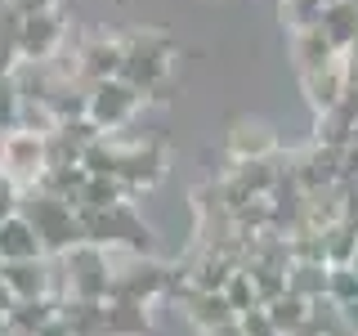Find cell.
<instances>
[{
    "mask_svg": "<svg viewBox=\"0 0 358 336\" xmlns=\"http://www.w3.org/2000/svg\"><path fill=\"white\" fill-rule=\"evenodd\" d=\"M318 27L336 50H350L358 41V0H336V5H327L322 18H318Z\"/></svg>",
    "mask_w": 358,
    "mask_h": 336,
    "instance_id": "2e32d148",
    "label": "cell"
},
{
    "mask_svg": "<svg viewBox=\"0 0 358 336\" xmlns=\"http://www.w3.org/2000/svg\"><path fill=\"white\" fill-rule=\"evenodd\" d=\"M238 323H242V332H246V336H282V332L273 328V318H268V309H264V305H255V309L238 314Z\"/></svg>",
    "mask_w": 358,
    "mask_h": 336,
    "instance_id": "484cf974",
    "label": "cell"
},
{
    "mask_svg": "<svg viewBox=\"0 0 358 336\" xmlns=\"http://www.w3.org/2000/svg\"><path fill=\"white\" fill-rule=\"evenodd\" d=\"M175 269H166L162 260H139L121 274H112V287H108V300H139V305H152V300H166L175 287Z\"/></svg>",
    "mask_w": 358,
    "mask_h": 336,
    "instance_id": "8992f818",
    "label": "cell"
},
{
    "mask_svg": "<svg viewBox=\"0 0 358 336\" xmlns=\"http://www.w3.org/2000/svg\"><path fill=\"white\" fill-rule=\"evenodd\" d=\"M18 211L31 220L36 238L45 242V255H63V251H72L76 242H85L76 206L67 197H54V193H45V188H22Z\"/></svg>",
    "mask_w": 358,
    "mask_h": 336,
    "instance_id": "3957f363",
    "label": "cell"
},
{
    "mask_svg": "<svg viewBox=\"0 0 358 336\" xmlns=\"http://www.w3.org/2000/svg\"><path fill=\"white\" fill-rule=\"evenodd\" d=\"M287 291L305 300H322L327 296V260H291L287 265Z\"/></svg>",
    "mask_w": 358,
    "mask_h": 336,
    "instance_id": "e0dca14e",
    "label": "cell"
},
{
    "mask_svg": "<svg viewBox=\"0 0 358 336\" xmlns=\"http://www.w3.org/2000/svg\"><path fill=\"white\" fill-rule=\"evenodd\" d=\"M18 112H22V99L14 85V72H0V130L18 126Z\"/></svg>",
    "mask_w": 358,
    "mask_h": 336,
    "instance_id": "d4e9b609",
    "label": "cell"
},
{
    "mask_svg": "<svg viewBox=\"0 0 358 336\" xmlns=\"http://www.w3.org/2000/svg\"><path fill=\"white\" fill-rule=\"evenodd\" d=\"M103 336H152L148 305H139V300H103Z\"/></svg>",
    "mask_w": 358,
    "mask_h": 336,
    "instance_id": "5bb4252c",
    "label": "cell"
},
{
    "mask_svg": "<svg viewBox=\"0 0 358 336\" xmlns=\"http://www.w3.org/2000/svg\"><path fill=\"white\" fill-rule=\"evenodd\" d=\"M121 59H126V45L121 36H90L76 45L72 54V76L85 85L108 81V76H121Z\"/></svg>",
    "mask_w": 358,
    "mask_h": 336,
    "instance_id": "9c48e42d",
    "label": "cell"
},
{
    "mask_svg": "<svg viewBox=\"0 0 358 336\" xmlns=\"http://www.w3.org/2000/svg\"><path fill=\"white\" fill-rule=\"evenodd\" d=\"M121 202H130L126 184H121L117 175H90L81 197H76V206H90V211H108V206H121Z\"/></svg>",
    "mask_w": 358,
    "mask_h": 336,
    "instance_id": "ac0fdd59",
    "label": "cell"
},
{
    "mask_svg": "<svg viewBox=\"0 0 358 336\" xmlns=\"http://www.w3.org/2000/svg\"><path fill=\"white\" fill-rule=\"evenodd\" d=\"M18 14L0 0V72H14L18 67Z\"/></svg>",
    "mask_w": 358,
    "mask_h": 336,
    "instance_id": "7402d4cb",
    "label": "cell"
},
{
    "mask_svg": "<svg viewBox=\"0 0 358 336\" xmlns=\"http://www.w3.org/2000/svg\"><path fill=\"white\" fill-rule=\"evenodd\" d=\"M327 300L341 309L358 305V274L350 265H327Z\"/></svg>",
    "mask_w": 358,
    "mask_h": 336,
    "instance_id": "44dd1931",
    "label": "cell"
},
{
    "mask_svg": "<svg viewBox=\"0 0 358 336\" xmlns=\"http://www.w3.org/2000/svg\"><path fill=\"white\" fill-rule=\"evenodd\" d=\"M354 246H358V229L350 220H336V224L322 229V260H327V265H350Z\"/></svg>",
    "mask_w": 358,
    "mask_h": 336,
    "instance_id": "d6986e66",
    "label": "cell"
},
{
    "mask_svg": "<svg viewBox=\"0 0 358 336\" xmlns=\"http://www.w3.org/2000/svg\"><path fill=\"white\" fill-rule=\"evenodd\" d=\"M300 90H305L309 108L313 112H327L345 99V90H350V81H345V67H341V54H336L331 63L322 67H309V72H300Z\"/></svg>",
    "mask_w": 358,
    "mask_h": 336,
    "instance_id": "8fae6325",
    "label": "cell"
},
{
    "mask_svg": "<svg viewBox=\"0 0 358 336\" xmlns=\"http://www.w3.org/2000/svg\"><path fill=\"white\" fill-rule=\"evenodd\" d=\"M341 67H345V81H350V90L358 85V41L350 45V50H341Z\"/></svg>",
    "mask_w": 358,
    "mask_h": 336,
    "instance_id": "f1b7e54d",
    "label": "cell"
},
{
    "mask_svg": "<svg viewBox=\"0 0 358 336\" xmlns=\"http://www.w3.org/2000/svg\"><path fill=\"white\" fill-rule=\"evenodd\" d=\"M224 300L233 305V314H246V309H255V305H260V300H255V287H251V274H246L242 265L233 269V274H229V283H224Z\"/></svg>",
    "mask_w": 358,
    "mask_h": 336,
    "instance_id": "603a6c76",
    "label": "cell"
},
{
    "mask_svg": "<svg viewBox=\"0 0 358 336\" xmlns=\"http://www.w3.org/2000/svg\"><path fill=\"white\" fill-rule=\"evenodd\" d=\"M18 202H22V188L14 184V179H9L5 171H0V220H9L18 211Z\"/></svg>",
    "mask_w": 358,
    "mask_h": 336,
    "instance_id": "4316f807",
    "label": "cell"
},
{
    "mask_svg": "<svg viewBox=\"0 0 358 336\" xmlns=\"http://www.w3.org/2000/svg\"><path fill=\"white\" fill-rule=\"evenodd\" d=\"M336 45L322 36V27H300L291 31V59H296V72H309V67H322L336 59Z\"/></svg>",
    "mask_w": 358,
    "mask_h": 336,
    "instance_id": "9a60e30c",
    "label": "cell"
},
{
    "mask_svg": "<svg viewBox=\"0 0 358 336\" xmlns=\"http://www.w3.org/2000/svg\"><path fill=\"white\" fill-rule=\"evenodd\" d=\"M143 108V94L134 90L130 81L121 76H108V81H94L90 85V99H85V117L94 121L103 134H117L134 121V112Z\"/></svg>",
    "mask_w": 358,
    "mask_h": 336,
    "instance_id": "5b68a950",
    "label": "cell"
},
{
    "mask_svg": "<svg viewBox=\"0 0 358 336\" xmlns=\"http://www.w3.org/2000/svg\"><path fill=\"white\" fill-rule=\"evenodd\" d=\"M201 336H246V332H242V323L233 318V323H220V328H210V332H201Z\"/></svg>",
    "mask_w": 358,
    "mask_h": 336,
    "instance_id": "4dcf8cb0",
    "label": "cell"
},
{
    "mask_svg": "<svg viewBox=\"0 0 358 336\" xmlns=\"http://www.w3.org/2000/svg\"><path fill=\"white\" fill-rule=\"evenodd\" d=\"M45 255V242L36 238V229H31V220L14 211L9 220H0V265L9 260H41Z\"/></svg>",
    "mask_w": 358,
    "mask_h": 336,
    "instance_id": "4fadbf2b",
    "label": "cell"
},
{
    "mask_svg": "<svg viewBox=\"0 0 358 336\" xmlns=\"http://www.w3.org/2000/svg\"><path fill=\"white\" fill-rule=\"evenodd\" d=\"M121 45H126L121 81H130L139 94L162 99L166 81H171V67H175V41L162 36V31H130V36H121Z\"/></svg>",
    "mask_w": 358,
    "mask_h": 336,
    "instance_id": "7a4b0ae2",
    "label": "cell"
},
{
    "mask_svg": "<svg viewBox=\"0 0 358 336\" xmlns=\"http://www.w3.org/2000/svg\"><path fill=\"white\" fill-rule=\"evenodd\" d=\"M9 9H14L18 18H27V14H41V9H54L59 0H5Z\"/></svg>",
    "mask_w": 358,
    "mask_h": 336,
    "instance_id": "83f0119b",
    "label": "cell"
},
{
    "mask_svg": "<svg viewBox=\"0 0 358 336\" xmlns=\"http://www.w3.org/2000/svg\"><path fill=\"white\" fill-rule=\"evenodd\" d=\"M76 220H81V238L112 251V246H126L130 255H152L157 251V233L134 216L130 202L121 206H108V211H90V206H76Z\"/></svg>",
    "mask_w": 358,
    "mask_h": 336,
    "instance_id": "6da1fadb",
    "label": "cell"
},
{
    "mask_svg": "<svg viewBox=\"0 0 358 336\" xmlns=\"http://www.w3.org/2000/svg\"><path fill=\"white\" fill-rule=\"evenodd\" d=\"M67 41V22L54 9H41V14H27L18 22V63H54Z\"/></svg>",
    "mask_w": 358,
    "mask_h": 336,
    "instance_id": "52a82bcc",
    "label": "cell"
},
{
    "mask_svg": "<svg viewBox=\"0 0 358 336\" xmlns=\"http://www.w3.org/2000/svg\"><path fill=\"white\" fill-rule=\"evenodd\" d=\"M166 175V153L157 139H121V166H117V179L126 184V193H143L152 188L157 179Z\"/></svg>",
    "mask_w": 358,
    "mask_h": 336,
    "instance_id": "ba28073f",
    "label": "cell"
},
{
    "mask_svg": "<svg viewBox=\"0 0 358 336\" xmlns=\"http://www.w3.org/2000/svg\"><path fill=\"white\" fill-rule=\"evenodd\" d=\"M0 283L14 291V300L50 296L54 291V265H50V255H41V260H9V265H0Z\"/></svg>",
    "mask_w": 358,
    "mask_h": 336,
    "instance_id": "30bf717a",
    "label": "cell"
},
{
    "mask_svg": "<svg viewBox=\"0 0 358 336\" xmlns=\"http://www.w3.org/2000/svg\"><path fill=\"white\" fill-rule=\"evenodd\" d=\"M50 166V134L31 126H9L0 130V171L14 179L18 188H31Z\"/></svg>",
    "mask_w": 358,
    "mask_h": 336,
    "instance_id": "277c9868",
    "label": "cell"
},
{
    "mask_svg": "<svg viewBox=\"0 0 358 336\" xmlns=\"http://www.w3.org/2000/svg\"><path fill=\"white\" fill-rule=\"evenodd\" d=\"M268 318H273V328L282 332V336H291L300 328V323H309V300L305 296H296V291H282L278 300H268Z\"/></svg>",
    "mask_w": 358,
    "mask_h": 336,
    "instance_id": "ffe728a7",
    "label": "cell"
},
{
    "mask_svg": "<svg viewBox=\"0 0 358 336\" xmlns=\"http://www.w3.org/2000/svg\"><path fill=\"white\" fill-rule=\"evenodd\" d=\"M224 153L229 162H264L278 153V139L264 121H233V130L224 134Z\"/></svg>",
    "mask_w": 358,
    "mask_h": 336,
    "instance_id": "7c38bea8",
    "label": "cell"
},
{
    "mask_svg": "<svg viewBox=\"0 0 358 336\" xmlns=\"http://www.w3.org/2000/svg\"><path fill=\"white\" fill-rule=\"evenodd\" d=\"M350 269H354V274H358V246H354V260H350Z\"/></svg>",
    "mask_w": 358,
    "mask_h": 336,
    "instance_id": "1f68e13d",
    "label": "cell"
},
{
    "mask_svg": "<svg viewBox=\"0 0 358 336\" xmlns=\"http://www.w3.org/2000/svg\"><path fill=\"white\" fill-rule=\"evenodd\" d=\"M318 18H322V0H282V22L291 31L318 27Z\"/></svg>",
    "mask_w": 358,
    "mask_h": 336,
    "instance_id": "cb8c5ba5",
    "label": "cell"
},
{
    "mask_svg": "<svg viewBox=\"0 0 358 336\" xmlns=\"http://www.w3.org/2000/svg\"><path fill=\"white\" fill-rule=\"evenodd\" d=\"M36 336H72V328H67L63 314H54L50 323H41V328H36Z\"/></svg>",
    "mask_w": 358,
    "mask_h": 336,
    "instance_id": "f546056e",
    "label": "cell"
}]
</instances>
